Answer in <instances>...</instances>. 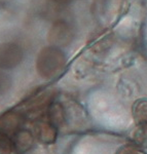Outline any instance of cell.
<instances>
[{
  "label": "cell",
  "instance_id": "2",
  "mask_svg": "<svg viewBox=\"0 0 147 154\" xmlns=\"http://www.w3.org/2000/svg\"><path fill=\"white\" fill-rule=\"evenodd\" d=\"M24 57L21 46L14 42L0 44V69H12L22 62Z\"/></svg>",
  "mask_w": 147,
  "mask_h": 154
},
{
  "label": "cell",
  "instance_id": "7",
  "mask_svg": "<svg viewBox=\"0 0 147 154\" xmlns=\"http://www.w3.org/2000/svg\"><path fill=\"white\" fill-rule=\"evenodd\" d=\"M14 152L16 146L14 138L5 130L0 128V154H14Z\"/></svg>",
  "mask_w": 147,
  "mask_h": 154
},
{
  "label": "cell",
  "instance_id": "9",
  "mask_svg": "<svg viewBox=\"0 0 147 154\" xmlns=\"http://www.w3.org/2000/svg\"><path fill=\"white\" fill-rule=\"evenodd\" d=\"M54 1L59 4H67V3H70L73 0H54Z\"/></svg>",
  "mask_w": 147,
  "mask_h": 154
},
{
  "label": "cell",
  "instance_id": "4",
  "mask_svg": "<svg viewBox=\"0 0 147 154\" xmlns=\"http://www.w3.org/2000/svg\"><path fill=\"white\" fill-rule=\"evenodd\" d=\"M12 138L16 146V151H18L19 153L28 150L33 143V137L27 131H17L12 135Z\"/></svg>",
  "mask_w": 147,
  "mask_h": 154
},
{
  "label": "cell",
  "instance_id": "1",
  "mask_svg": "<svg viewBox=\"0 0 147 154\" xmlns=\"http://www.w3.org/2000/svg\"><path fill=\"white\" fill-rule=\"evenodd\" d=\"M66 59L57 46H46L39 51L36 59V69L43 78H53L61 73L64 69Z\"/></svg>",
  "mask_w": 147,
  "mask_h": 154
},
{
  "label": "cell",
  "instance_id": "8",
  "mask_svg": "<svg viewBox=\"0 0 147 154\" xmlns=\"http://www.w3.org/2000/svg\"><path fill=\"white\" fill-rule=\"evenodd\" d=\"M11 85V78L3 72H0V95L4 94L6 91H8Z\"/></svg>",
  "mask_w": 147,
  "mask_h": 154
},
{
  "label": "cell",
  "instance_id": "3",
  "mask_svg": "<svg viewBox=\"0 0 147 154\" xmlns=\"http://www.w3.org/2000/svg\"><path fill=\"white\" fill-rule=\"evenodd\" d=\"M72 29L70 25L65 21H57L49 30L48 40L53 46H65L71 42L72 39Z\"/></svg>",
  "mask_w": 147,
  "mask_h": 154
},
{
  "label": "cell",
  "instance_id": "6",
  "mask_svg": "<svg viewBox=\"0 0 147 154\" xmlns=\"http://www.w3.org/2000/svg\"><path fill=\"white\" fill-rule=\"evenodd\" d=\"M22 116L18 113H8L3 116L1 121V128L5 130L7 133L12 131V133H17V130L22 123Z\"/></svg>",
  "mask_w": 147,
  "mask_h": 154
},
{
  "label": "cell",
  "instance_id": "5",
  "mask_svg": "<svg viewBox=\"0 0 147 154\" xmlns=\"http://www.w3.org/2000/svg\"><path fill=\"white\" fill-rule=\"evenodd\" d=\"M37 138L43 143H52L56 138L55 125L52 123H39L36 128Z\"/></svg>",
  "mask_w": 147,
  "mask_h": 154
}]
</instances>
